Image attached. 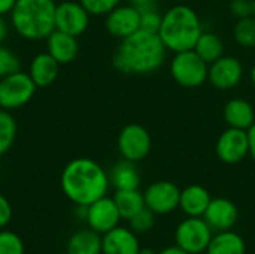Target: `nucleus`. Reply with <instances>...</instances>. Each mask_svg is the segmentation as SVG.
I'll return each instance as SVG.
<instances>
[{
	"mask_svg": "<svg viewBox=\"0 0 255 254\" xmlns=\"http://www.w3.org/2000/svg\"><path fill=\"white\" fill-rule=\"evenodd\" d=\"M166 54L158 33L137 30L121 40L112 55V66L126 75H149L163 66Z\"/></svg>",
	"mask_w": 255,
	"mask_h": 254,
	"instance_id": "obj_1",
	"label": "nucleus"
},
{
	"mask_svg": "<svg viewBox=\"0 0 255 254\" xmlns=\"http://www.w3.org/2000/svg\"><path fill=\"white\" fill-rule=\"evenodd\" d=\"M60 184L70 202L84 207L106 196L111 186L108 172L96 160L88 157L70 160L61 172Z\"/></svg>",
	"mask_w": 255,
	"mask_h": 254,
	"instance_id": "obj_2",
	"label": "nucleus"
},
{
	"mask_svg": "<svg viewBox=\"0 0 255 254\" xmlns=\"http://www.w3.org/2000/svg\"><path fill=\"white\" fill-rule=\"evenodd\" d=\"M202 31V21L197 12L190 6L176 4L163 13L158 36L167 51L182 52L194 49Z\"/></svg>",
	"mask_w": 255,
	"mask_h": 254,
	"instance_id": "obj_3",
	"label": "nucleus"
},
{
	"mask_svg": "<svg viewBox=\"0 0 255 254\" xmlns=\"http://www.w3.org/2000/svg\"><path fill=\"white\" fill-rule=\"evenodd\" d=\"M54 0H16L10 10L13 30L27 40L46 39L55 30Z\"/></svg>",
	"mask_w": 255,
	"mask_h": 254,
	"instance_id": "obj_4",
	"label": "nucleus"
},
{
	"mask_svg": "<svg viewBox=\"0 0 255 254\" xmlns=\"http://www.w3.org/2000/svg\"><path fill=\"white\" fill-rule=\"evenodd\" d=\"M209 64L203 61L194 49L175 52L170 61V75L184 88H199L208 81Z\"/></svg>",
	"mask_w": 255,
	"mask_h": 254,
	"instance_id": "obj_5",
	"label": "nucleus"
},
{
	"mask_svg": "<svg viewBox=\"0 0 255 254\" xmlns=\"http://www.w3.org/2000/svg\"><path fill=\"white\" fill-rule=\"evenodd\" d=\"M37 87L30 78L28 72L18 70L0 79V108L4 111H15L25 106L36 93Z\"/></svg>",
	"mask_w": 255,
	"mask_h": 254,
	"instance_id": "obj_6",
	"label": "nucleus"
},
{
	"mask_svg": "<svg viewBox=\"0 0 255 254\" xmlns=\"http://www.w3.org/2000/svg\"><path fill=\"white\" fill-rule=\"evenodd\" d=\"M214 231L203 217H187L175 231V243L188 254H200L206 252Z\"/></svg>",
	"mask_w": 255,
	"mask_h": 254,
	"instance_id": "obj_7",
	"label": "nucleus"
},
{
	"mask_svg": "<svg viewBox=\"0 0 255 254\" xmlns=\"http://www.w3.org/2000/svg\"><path fill=\"white\" fill-rule=\"evenodd\" d=\"M117 147L123 159L137 163L149 156L152 139L149 132L143 126L130 123L124 126L118 133Z\"/></svg>",
	"mask_w": 255,
	"mask_h": 254,
	"instance_id": "obj_8",
	"label": "nucleus"
},
{
	"mask_svg": "<svg viewBox=\"0 0 255 254\" xmlns=\"http://www.w3.org/2000/svg\"><path fill=\"white\" fill-rule=\"evenodd\" d=\"M217 157L226 165H236L250 156L248 130L227 127L217 139Z\"/></svg>",
	"mask_w": 255,
	"mask_h": 254,
	"instance_id": "obj_9",
	"label": "nucleus"
},
{
	"mask_svg": "<svg viewBox=\"0 0 255 254\" xmlns=\"http://www.w3.org/2000/svg\"><path fill=\"white\" fill-rule=\"evenodd\" d=\"M145 205L155 216H166L179 208L181 189L172 181H154L143 192Z\"/></svg>",
	"mask_w": 255,
	"mask_h": 254,
	"instance_id": "obj_10",
	"label": "nucleus"
},
{
	"mask_svg": "<svg viewBox=\"0 0 255 254\" xmlns=\"http://www.w3.org/2000/svg\"><path fill=\"white\" fill-rule=\"evenodd\" d=\"M244 78V64L239 58L232 55H223L208 69V81L217 90H233Z\"/></svg>",
	"mask_w": 255,
	"mask_h": 254,
	"instance_id": "obj_11",
	"label": "nucleus"
},
{
	"mask_svg": "<svg viewBox=\"0 0 255 254\" xmlns=\"http://www.w3.org/2000/svg\"><path fill=\"white\" fill-rule=\"evenodd\" d=\"M90 25V13L78 1H61L55 7V28L75 37L85 33Z\"/></svg>",
	"mask_w": 255,
	"mask_h": 254,
	"instance_id": "obj_12",
	"label": "nucleus"
},
{
	"mask_svg": "<svg viewBox=\"0 0 255 254\" xmlns=\"http://www.w3.org/2000/svg\"><path fill=\"white\" fill-rule=\"evenodd\" d=\"M120 220L121 214L114 198L103 196L87 207L85 222L90 229L96 231L100 235H105L106 232L120 226Z\"/></svg>",
	"mask_w": 255,
	"mask_h": 254,
	"instance_id": "obj_13",
	"label": "nucleus"
},
{
	"mask_svg": "<svg viewBox=\"0 0 255 254\" xmlns=\"http://www.w3.org/2000/svg\"><path fill=\"white\" fill-rule=\"evenodd\" d=\"M105 25L109 34L123 40L140 30V10L128 3L118 4L106 15Z\"/></svg>",
	"mask_w": 255,
	"mask_h": 254,
	"instance_id": "obj_14",
	"label": "nucleus"
},
{
	"mask_svg": "<svg viewBox=\"0 0 255 254\" xmlns=\"http://www.w3.org/2000/svg\"><path fill=\"white\" fill-rule=\"evenodd\" d=\"M203 219L211 226L214 232L232 231L238 223L239 211L238 207L227 198H215L211 201L208 210L203 214Z\"/></svg>",
	"mask_w": 255,
	"mask_h": 254,
	"instance_id": "obj_15",
	"label": "nucleus"
},
{
	"mask_svg": "<svg viewBox=\"0 0 255 254\" xmlns=\"http://www.w3.org/2000/svg\"><path fill=\"white\" fill-rule=\"evenodd\" d=\"M139 249L137 235L130 228L117 226L102 235V254H137Z\"/></svg>",
	"mask_w": 255,
	"mask_h": 254,
	"instance_id": "obj_16",
	"label": "nucleus"
},
{
	"mask_svg": "<svg viewBox=\"0 0 255 254\" xmlns=\"http://www.w3.org/2000/svg\"><path fill=\"white\" fill-rule=\"evenodd\" d=\"M79 51V43L75 36L60 30H54L46 37V52L51 54L60 64L72 63Z\"/></svg>",
	"mask_w": 255,
	"mask_h": 254,
	"instance_id": "obj_17",
	"label": "nucleus"
},
{
	"mask_svg": "<svg viewBox=\"0 0 255 254\" xmlns=\"http://www.w3.org/2000/svg\"><path fill=\"white\" fill-rule=\"evenodd\" d=\"M60 63L48 52H40L34 55L28 66V75L37 88H45L51 85L60 72Z\"/></svg>",
	"mask_w": 255,
	"mask_h": 254,
	"instance_id": "obj_18",
	"label": "nucleus"
},
{
	"mask_svg": "<svg viewBox=\"0 0 255 254\" xmlns=\"http://www.w3.org/2000/svg\"><path fill=\"white\" fill-rule=\"evenodd\" d=\"M212 198L208 189L199 184H191L181 190L179 208L187 217H203Z\"/></svg>",
	"mask_w": 255,
	"mask_h": 254,
	"instance_id": "obj_19",
	"label": "nucleus"
},
{
	"mask_svg": "<svg viewBox=\"0 0 255 254\" xmlns=\"http://www.w3.org/2000/svg\"><path fill=\"white\" fill-rule=\"evenodd\" d=\"M224 120L229 127L248 130L255 123L254 106L241 97L230 99L224 106Z\"/></svg>",
	"mask_w": 255,
	"mask_h": 254,
	"instance_id": "obj_20",
	"label": "nucleus"
},
{
	"mask_svg": "<svg viewBox=\"0 0 255 254\" xmlns=\"http://www.w3.org/2000/svg\"><path fill=\"white\" fill-rule=\"evenodd\" d=\"M108 177L115 190H131L139 189L140 186V174L136 168V163L126 159L115 163L108 172Z\"/></svg>",
	"mask_w": 255,
	"mask_h": 254,
	"instance_id": "obj_21",
	"label": "nucleus"
},
{
	"mask_svg": "<svg viewBox=\"0 0 255 254\" xmlns=\"http://www.w3.org/2000/svg\"><path fill=\"white\" fill-rule=\"evenodd\" d=\"M69 254H102V235L93 229L76 231L67 243Z\"/></svg>",
	"mask_w": 255,
	"mask_h": 254,
	"instance_id": "obj_22",
	"label": "nucleus"
},
{
	"mask_svg": "<svg viewBox=\"0 0 255 254\" xmlns=\"http://www.w3.org/2000/svg\"><path fill=\"white\" fill-rule=\"evenodd\" d=\"M247 253V244L244 238L233 232V231H224L217 232L208 249L206 254H245Z\"/></svg>",
	"mask_w": 255,
	"mask_h": 254,
	"instance_id": "obj_23",
	"label": "nucleus"
},
{
	"mask_svg": "<svg viewBox=\"0 0 255 254\" xmlns=\"http://www.w3.org/2000/svg\"><path fill=\"white\" fill-rule=\"evenodd\" d=\"M114 201L121 214V219L124 220H130L133 216H136L139 211H142L146 207L143 193H140L139 189L117 190L114 195Z\"/></svg>",
	"mask_w": 255,
	"mask_h": 254,
	"instance_id": "obj_24",
	"label": "nucleus"
},
{
	"mask_svg": "<svg viewBox=\"0 0 255 254\" xmlns=\"http://www.w3.org/2000/svg\"><path fill=\"white\" fill-rule=\"evenodd\" d=\"M194 51L208 64L214 63L224 55V43L221 37L214 31H202L199 40L196 42Z\"/></svg>",
	"mask_w": 255,
	"mask_h": 254,
	"instance_id": "obj_25",
	"label": "nucleus"
},
{
	"mask_svg": "<svg viewBox=\"0 0 255 254\" xmlns=\"http://www.w3.org/2000/svg\"><path fill=\"white\" fill-rule=\"evenodd\" d=\"M16 130L18 126L13 115L0 108V157L12 148L16 138Z\"/></svg>",
	"mask_w": 255,
	"mask_h": 254,
	"instance_id": "obj_26",
	"label": "nucleus"
},
{
	"mask_svg": "<svg viewBox=\"0 0 255 254\" xmlns=\"http://www.w3.org/2000/svg\"><path fill=\"white\" fill-rule=\"evenodd\" d=\"M233 37L238 45L244 48H254L255 46V18L247 16L238 19L233 27Z\"/></svg>",
	"mask_w": 255,
	"mask_h": 254,
	"instance_id": "obj_27",
	"label": "nucleus"
},
{
	"mask_svg": "<svg viewBox=\"0 0 255 254\" xmlns=\"http://www.w3.org/2000/svg\"><path fill=\"white\" fill-rule=\"evenodd\" d=\"M139 10H140V30H145L149 33H158L163 15L157 10L155 1Z\"/></svg>",
	"mask_w": 255,
	"mask_h": 254,
	"instance_id": "obj_28",
	"label": "nucleus"
},
{
	"mask_svg": "<svg viewBox=\"0 0 255 254\" xmlns=\"http://www.w3.org/2000/svg\"><path fill=\"white\" fill-rule=\"evenodd\" d=\"M25 247L19 235L12 231H0V254H24Z\"/></svg>",
	"mask_w": 255,
	"mask_h": 254,
	"instance_id": "obj_29",
	"label": "nucleus"
},
{
	"mask_svg": "<svg viewBox=\"0 0 255 254\" xmlns=\"http://www.w3.org/2000/svg\"><path fill=\"white\" fill-rule=\"evenodd\" d=\"M21 70V61L18 55L7 46L0 45V79Z\"/></svg>",
	"mask_w": 255,
	"mask_h": 254,
	"instance_id": "obj_30",
	"label": "nucleus"
},
{
	"mask_svg": "<svg viewBox=\"0 0 255 254\" xmlns=\"http://www.w3.org/2000/svg\"><path fill=\"white\" fill-rule=\"evenodd\" d=\"M130 229L136 234V235H140V234H146L148 231H151L154 228V223H155V214L148 210L146 207L139 211L136 216H133L130 220Z\"/></svg>",
	"mask_w": 255,
	"mask_h": 254,
	"instance_id": "obj_31",
	"label": "nucleus"
},
{
	"mask_svg": "<svg viewBox=\"0 0 255 254\" xmlns=\"http://www.w3.org/2000/svg\"><path fill=\"white\" fill-rule=\"evenodd\" d=\"M79 3L87 9L90 15L102 16L108 15L112 9L121 4V0H79Z\"/></svg>",
	"mask_w": 255,
	"mask_h": 254,
	"instance_id": "obj_32",
	"label": "nucleus"
},
{
	"mask_svg": "<svg viewBox=\"0 0 255 254\" xmlns=\"http://www.w3.org/2000/svg\"><path fill=\"white\" fill-rule=\"evenodd\" d=\"M229 7L232 15L238 19L253 16V0H232Z\"/></svg>",
	"mask_w": 255,
	"mask_h": 254,
	"instance_id": "obj_33",
	"label": "nucleus"
},
{
	"mask_svg": "<svg viewBox=\"0 0 255 254\" xmlns=\"http://www.w3.org/2000/svg\"><path fill=\"white\" fill-rule=\"evenodd\" d=\"M12 205L6 196L0 193V229L6 228L12 220Z\"/></svg>",
	"mask_w": 255,
	"mask_h": 254,
	"instance_id": "obj_34",
	"label": "nucleus"
},
{
	"mask_svg": "<svg viewBox=\"0 0 255 254\" xmlns=\"http://www.w3.org/2000/svg\"><path fill=\"white\" fill-rule=\"evenodd\" d=\"M248 141H250V157L255 163V123L248 129Z\"/></svg>",
	"mask_w": 255,
	"mask_h": 254,
	"instance_id": "obj_35",
	"label": "nucleus"
},
{
	"mask_svg": "<svg viewBox=\"0 0 255 254\" xmlns=\"http://www.w3.org/2000/svg\"><path fill=\"white\" fill-rule=\"evenodd\" d=\"M15 1L16 0H0V16H3L6 13H10Z\"/></svg>",
	"mask_w": 255,
	"mask_h": 254,
	"instance_id": "obj_36",
	"label": "nucleus"
},
{
	"mask_svg": "<svg viewBox=\"0 0 255 254\" xmlns=\"http://www.w3.org/2000/svg\"><path fill=\"white\" fill-rule=\"evenodd\" d=\"M6 37H7V24L3 19V16H0V45H3Z\"/></svg>",
	"mask_w": 255,
	"mask_h": 254,
	"instance_id": "obj_37",
	"label": "nucleus"
},
{
	"mask_svg": "<svg viewBox=\"0 0 255 254\" xmlns=\"http://www.w3.org/2000/svg\"><path fill=\"white\" fill-rule=\"evenodd\" d=\"M128 4H131V6H134V7H137V9H142V7H145V6H148V4H151V3H154V0H126Z\"/></svg>",
	"mask_w": 255,
	"mask_h": 254,
	"instance_id": "obj_38",
	"label": "nucleus"
},
{
	"mask_svg": "<svg viewBox=\"0 0 255 254\" xmlns=\"http://www.w3.org/2000/svg\"><path fill=\"white\" fill-rule=\"evenodd\" d=\"M158 254H188L187 252H184L182 249H179L178 246L173 247H166L164 250H161Z\"/></svg>",
	"mask_w": 255,
	"mask_h": 254,
	"instance_id": "obj_39",
	"label": "nucleus"
},
{
	"mask_svg": "<svg viewBox=\"0 0 255 254\" xmlns=\"http://www.w3.org/2000/svg\"><path fill=\"white\" fill-rule=\"evenodd\" d=\"M137 254H155L154 253V250H151V249H139V252H137Z\"/></svg>",
	"mask_w": 255,
	"mask_h": 254,
	"instance_id": "obj_40",
	"label": "nucleus"
},
{
	"mask_svg": "<svg viewBox=\"0 0 255 254\" xmlns=\"http://www.w3.org/2000/svg\"><path fill=\"white\" fill-rule=\"evenodd\" d=\"M250 78H251V82H253V85H254L255 88V64L251 67V72H250Z\"/></svg>",
	"mask_w": 255,
	"mask_h": 254,
	"instance_id": "obj_41",
	"label": "nucleus"
},
{
	"mask_svg": "<svg viewBox=\"0 0 255 254\" xmlns=\"http://www.w3.org/2000/svg\"><path fill=\"white\" fill-rule=\"evenodd\" d=\"M253 16L255 18V0H253Z\"/></svg>",
	"mask_w": 255,
	"mask_h": 254,
	"instance_id": "obj_42",
	"label": "nucleus"
},
{
	"mask_svg": "<svg viewBox=\"0 0 255 254\" xmlns=\"http://www.w3.org/2000/svg\"><path fill=\"white\" fill-rule=\"evenodd\" d=\"M58 254H69V253H58Z\"/></svg>",
	"mask_w": 255,
	"mask_h": 254,
	"instance_id": "obj_43",
	"label": "nucleus"
}]
</instances>
